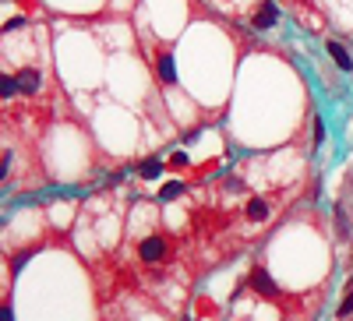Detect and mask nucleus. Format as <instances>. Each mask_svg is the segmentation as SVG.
Segmentation results:
<instances>
[{"mask_svg":"<svg viewBox=\"0 0 353 321\" xmlns=\"http://www.w3.org/2000/svg\"><path fill=\"white\" fill-rule=\"evenodd\" d=\"M181 194H184V184H181V180H170V184L159 191V198H163V201H173V198H181Z\"/></svg>","mask_w":353,"mask_h":321,"instance_id":"obj_9","label":"nucleus"},{"mask_svg":"<svg viewBox=\"0 0 353 321\" xmlns=\"http://www.w3.org/2000/svg\"><path fill=\"white\" fill-rule=\"evenodd\" d=\"M156 74H159L166 85H173V81H176V71H173V56H170V53H159V61H156Z\"/></svg>","mask_w":353,"mask_h":321,"instance_id":"obj_5","label":"nucleus"},{"mask_svg":"<svg viewBox=\"0 0 353 321\" xmlns=\"http://www.w3.org/2000/svg\"><path fill=\"white\" fill-rule=\"evenodd\" d=\"M138 258L145 261V265H163V261L170 258V237L166 233H149V237L138 244Z\"/></svg>","mask_w":353,"mask_h":321,"instance_id":"obj_1","label":"nucleus"},{"mask_svg":"<svg viewBox=\"0 0 353 321\" xmlns=\"http://www.w3.org/2000/svg\"><path fill=\"white\" fill-rule=\"evenodd\" d=\"M14 89H18V81H14L11 74L0 78V92H4V99H11V96H14Z\"/></svg>","mask_w":353,"mask_h":321,"instance_id":"obj_10","label":"nucleus"},{"mask_svg":"<svg viewBox=\"0 0 353 321\" xmlns=\"http://www.w3.org/2000/svg\"><path fill=\"white\" fill-rule=\"evenodd\" d=\"M244 212H248V219H251V222H261L265 216H269V201H265V198H251Z\"/></svg>","mask_w":353,"mask_h":321,"instance_id":"obj_6","label":"nucleus"},{"mask_svg":"<svg viewBox=\"0 0 353 321\" xmlns=\"http://www.w3.org/2000/svg\"><path fill=\"white\" fill-rule=\"evenodd\" d=\"M346 293H350V297L343 300V307H339V318H350V314H353V286L346 289Z\"/></svg>","mask_w":353,"mask_h":321,"instance_id":"obj_11","label":"nucleus"},{"mask_svg":"<svg viewBox=\"0 0 353 321\" xmlns=\"http://www.w3.org/2000/svg\"><path fill=\"white\" fill-rule=\"evenodd\" d=\"M251 286L258 289L261 297H269V300H272V297L279 293V289H276V282L269 279V272H265V269H254V276H251Z\"/></svg>","mask_w":353,"mask_h":321,"instance_id":"obj_3","label":"nucleus"},{"mask_svg":"<svg viewBox=\"0 0 353 321\" xmlns=\"http://www.w3.org/2000/svg\"><path fill=\"white\" fill-rule=\"evenodd\" d=\"M321 138H325V124L314 121V141H321Z\"/></svg>","mask_w":353,"mask_h":321,"instance_id":"obj_12","label":"nucleus"},{"mask_svg":"<svg viewBox=\"0 0 353 321\" xmlns=\"http://www.w3.org/2000/svg\"><path fill=\"white\" fill-rule=\"evenodd\" d=\"M279 21V8L272 4V0H265V4L258 8V14H254V28H261V32H265V28H272Z\"/></svg>","mask_w":353,"mask_h":321,"instance_id":"obj_2","label":"nucleus"},{"mask_svg":"<svg viewBox=\"0 0 353 321\" xmlns=\"http://www.w3.org/2000/svg\"><path fill=\"white\" fill-rule=\"evenodd\" d=\"M18 92H21V96H32V92H39V71L25 68V71L18 74Z\"/></svg>","mask_w":353,"mask_h":321,"instance_id":"obj_4","label":"nucleus"},{"mask_svg":"<svg viewBox=\"0 0 353 321\" xmlns=\"http://www.w3.org/2000/svg\"><path fill=\"white\" fill-rule=\"evenodd\" d=\"M0 321H14V314H11V307H4V311H0Z\"/></svg>","mask_w":353,"mask_h":321,"instance_id":"obj_13","label":"nucleus"},{"mask_svg":"<svg viewBox=\"0 0 353 321\" xmlns=\"http://www.w3.org/2000/svg\"><path fill=\"white\" fill-rule=\"evenodd\" d=\"M159 173H163V163H159V159H149V163H141V177H145V180H156Z\"/></svg>","mask_w":353,"mask_h":321,"instance_id":"obj_8","label":"nucleus"},{"mask_svg":"<svg viewBox=\"0 0 353 321\" xmlns=\"http://www.w3.org/2000/svg\"><path fill=\"white\" fill-rule=\"evenodd\" d=\"M329 56H332V61H336V64H339L343 71H350V68H353V61H350V53H346V50H343L339 43H332V39H329Z\"/></svg>","mask_w":353,"mask_h":321,"instance_id":"obj_7","label":"nucleus"}]
</instances>
